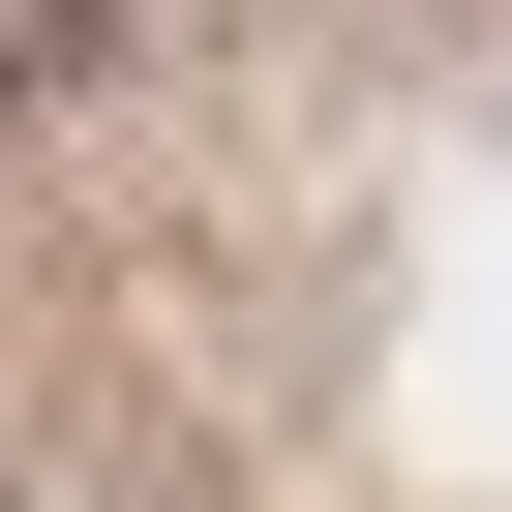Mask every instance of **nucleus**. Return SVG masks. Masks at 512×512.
I'll return each mask as SVG.
<instances>
[{
	"instance_id": "1",
	"label": "nucleus",
	"mask_w": 512,
	"mask_h": 512,
	"mask_svg": "<svg viewBox=\"0 0 512 512\" xmlns=\"http://www.w3.org/2000/svg\"><path fill=\"white\" fill-rule=\"evenodd\" d=\"M91 31H121V0H0V91H61V61H91Z\"/></svg>"
}]
</instances>
